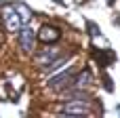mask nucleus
I'll use <instances>...</instances> for the list:
<instances>
[{"label":"nucleus","instance_id":"obj_8","mask_svg":"<svg viewBox=\"0 0 120 118\" xmlns=\"http://www.w3.org/2000/svg\"><path fill=\"white\" fill-rule=\"evenodd\" d=\"M13 4H15V8H17V13H19V17H21L23 25H27V21L32 19V11H30V6H27V4H23V2H13Z\"/></svg>","mask_w":120,"mask_h":118},{"label":"nucleus","instance_id":"obj_7","mask_svg":"<svg viewBox=\"0 0 120 118\" xmlns=\"http://www.w3.org/2000/svg\"><path fill=\"white\" fill-rule=\"evenodd\" d=\"M89 84H93V74H91L89 70H80L78 74H74V78H72V84H70V87L84 89V87H89Z\"/></svg>","mask_w":120,"mask_h":118},{"label":"nucleus","instance_id":"obj_1","mask_svg":"<svg viewBox=\"0 0 120 118\" xmlns=\"http://www.w3.org/2000/svg\"><path fill=\"white\" fill-rule=\"evenodd\" d=\"M0 19H2L4 27H6L11 34H17V32L23 27V21H21L19 13H17L15 4H4V6H2V11H0Z\"/></svg>","mask_w":120,"mask_h":118},{"label":"nucleus","instance_id":"obj_5","mask_svg":"<svg viewBox=\"0 0 120 118\" xmlns=\"http://www.w3.org/2000/svg\"><path fill=\"white\" fill-rule=\"evenodd\" d=\"M36 38L42 40V42H57V40L61 38V32H59V27H55V25H42Z\"/></svg>","mask_w":120,"mask_h":118},{"label":"nucleus","instance_id":"obj_3","mask_svg":"<svg viewBox=\"0 0 120 118\" xmlns=\"http://www.w3.org/2000/svg\"><path fill=\"white\" fill-rule=\"evenodd\" d=\"M17 34H19V36H17V40H19L21 51H23V53H32V51H34V46H36V32L23 25Z\"/></svg>","mask_w":120,"mask_h":118},{"label":"nucleus","instance_id":"obj_11","mask_svg":"<svg viewBox=\"0 0 120 118\" xmlns=\"http://www.w3.org/2000/svg\"><path fill=\"white\" fill-rule=\"evenodd\" d=\"M55 2H57V4H63V0H55Z\"/></svg>","mask_w":120,"mask_h":118},{"label":"nucleus","instance_id":"obj_6","mask_svg":"<svg viewBox=\"0 0 120 118\" xmlns=\"http://www.w3.org/2000/svg\"><path fill=\"white\" fill-rule=\"evenodd\" d=\"M59 55H61V49H57V46L46 49V51H42L40 55H36V63H38L40 68H46V65H49L51 61H55Z\"/></svg>","mask_w":120,"mask_h":118},{"label":"nucleus","instance_id":"obj_2","mask_svg":"<svg viewBox=\"0 0 120 118\" xmlns=\"http://www.w3.org/2000/svg\"><path fill=\"white\" fill-rule=\"evenodd\" d=\"M59 112L61 114H68V116H86L89 114V108H86V101L84 99H68V103L61 106Z\"/></svg>","mask_w":120,"mask_h":118},{"label":"nucleus","instance_id":"obj_4","mask_svg":"<svg viewBox=\"0 0 120 118\" xmlns=\"http://www.w3.org/2000/svg\"><path fill=\"white\" fill-rule=\"evenodd\" d=\"M72 78H74V72H72V70H65V72H61L59 76H55V78L49 80V89H51V91L68 89V87L72 84Z\"/></svg>","mask_w":120,"mask_h":118},{"label":"nucleus","instance_id":"obj_9","mask_svg":"<svg viewBox=\"0 0 120 118\" xmlns=\"http://www.w3.org/2000/svg\"><path fill=\"white\" fill-rule=\"evenodd\" d=\"M114 59H116V55H114L110 49H108V51L97 53V61H99V65H101V68H105V65H108V63H112Z\"/></svg>","mask_w":120,"mask_h":118},{"label":"nucleus","instance_id":"obj_10","mask_svg":"<svg viewBox=\"0 0 120 118\" xmlns=\"http://www.w3.org/2000/svg\"><path fill=\"white\" fill-rule=\"evenodd\" d=\"M89 30H91V36H99V30L95 23H89Z\"/></svg>","mask_w":120,"mask_h":118},{"label":"nucleus","instance_id":"obj_12","mask_svg":"<svg viewBox=\"0 0 120 118\" xmlns=\"http://www.w3.org/2000/svg\"><path fill=\"white\" fill-rule=\"evenodd\" d=\"M116 25H120V19H116Z\"/></svg>","mask_w":120,"mask_h":118}]
</instances>
